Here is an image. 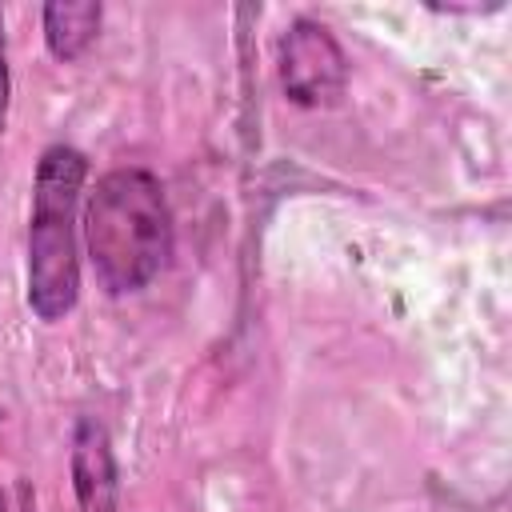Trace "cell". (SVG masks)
Returning <instances> with one entry per match:
<instances>
[{
  "mask_svg": "<svg viewBox=\"0 0 512 512\" xmlns=\"http://www.w3.org/2000/svg\"><path fill=\"white\" fill-rule=\"evenodd\" d=\"M96 280L112 292L144 288L172 256V212L164 188L144 168H116L96 180L84 216Z\"/></svg>",
  "mask_w": 512,
  "mask_h": 512,
  "instance_id": "cell-1",
  "label": "cell"
},
{
  "mask_svg": "<svg viewBox=\"0 0 512 512\" xmlns=\"http://www.w3.org/2000/svg\"><path fill=\"white\" fill-rule=\"evenodd\" d=\"M84 156L68 144H52L40 156L28 224V304L40 320H60L80 296L76 260V200L84 188Z\"/></svg>",
  "mask_w": 512,
  "mask_h": 512,
  "instance_id": "cell-2",
  "label": "cell"
},
{
  "mask_svg": "<svg viewBox=\"0 0 512 512\" xmlns=\"http://www.w3.org/2000/svg\"><path fill=\"white\" fill-rule=\"evenodd\" d=\"M280 84L304 108H320V104L340 100V92L348 84V60H344L340 44L332 40V32L324 24L296 20L284 32V40H280Z\"/></svg>",
  "mask_w": 512,
  "mask_h": 512,
  "instance_id": "cell-3",
  "label": "cell"
},
{
  "mask_svg": "<svg viewBox=\"0 0 512 512\" xmlns=\"http://www.w3.org/2000/svg\"><path fill=\"white\" fill-rule=\"evenodd\" d=\"M72 492L76 512H116V456L96 416H80L72 432Z\"/></svg>",
  "mask_w": 512,
  "mask_h": 512,
  "instance_id": "cell-4",
  "label": "cell"
},
{
  "mask_svg": "<svg viewBox=\"0 0 512 512\" xmlns=\"http://www.w3.org/2000/svg\"><path fill=\"white\" fill-rule=\"evenodd\" d=\"M100 32V4L96 0H64L44 8V40L56 60H76Z\"/></svg>",
  "mask_w": 512,
  "mask_h": 512,
  "instance_id": "cell-5",
  "label": "cell"
},
{
  "mask_svg": "<svg viewBox=\"0 0 512 512\" xmlns=\"http://www.w3.org/2000/svg\"><path fill=\"white\" fill-rule=\"evenodd\" d=\"M8 48H4V20H0V132L8 128Z\"/></svg>",
  "mask_w": 512,
  "mask_h": 512,
  "instance_id": "cell-6",
  "label": "cell"
},
{
  "mask_svg": "<svg viewBox=\"0 0 512 512\" xmlns=\"http://www.w3.org/2000/svg\"><path fill=\"white\" fill-rule=\"evenodd\" d=\"M16 512H36V496H32V484L28 480L16 484Z\"/></svg>",
  "mask_w": 512,
  "mask_h": 512,
  "instance_id": "cell-7",
  "label": "cell"
},
{
  "mask_svg": "<svg viewBox=\"0 0 512 512\" xmlns=\"http://www.w3.org/2000/svg\"><path fill=\"white\" fill-rule=\"evenodd\" d=\"M0 512H8V504H4V492H0Z\"/></svg>",
  "mask_w": 512,
  "mask_h": 512,
  "instance_id": "cell-8",
  "label": "cell"
}]
</instances>
